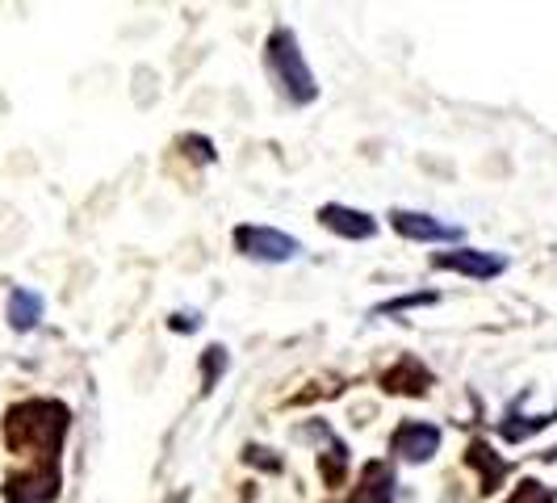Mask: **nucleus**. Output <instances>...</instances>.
Wrapping results in <instances>:
<instances>
[{"label": "nucleus", "instance_id": "1", "mask_svg": "<svg viewBox=\"0 0 557 503\" xmlns=\"http://www.w3.org/2000/svg\"><path fill=\"white\" fill-rule=\"evenodd\" d=\"M72 428V412L59 398H22L4 412V449L26 466H59V449Z\"/></svg>", "mask_w": 557, "mask_h": 503}, {"label": "nucleus", "instance_id": "2", "mask_svg": "<svg viewBox=\"0 0 557 503\" xmlns=\"http://www.w3.org/2000/svg\"><path fill=\"white\" fill-rule=\"evenodd\" d=\"M264 68L277 84V93L289 106H314L319 101V81L310 72L307 56H302V42L289 26H273L264 38Z\"/></svg>", "mask_w": 557, "mask_h": 503}, {"label": "nucleus", "instance_id": "3", "mask_svg": "<svg viewBox=\"0 0 557 503\" xmlns=\"http://www.w3.org/2000/svg\"><path fill=\"white\" fill-rule=\"evenodd\" d=\"M235 252L248 256V260H260V265H289L302 256V240L298 235H285L277 226L264 223H244L235 226Z\"/></svg>", "mask_w": 557, "mask_h": 503}, {"label": "nucleus", "instance_id": "4", "mask_svg": "<svg viewBox=\"0 0 557 503\" xmlns=\"http://www.w3.org/2000/svg\"><path fill=\"white\" fill-rule=\"evenodd\" d=\"M507 256L503 252H482V248H453V252H436L432 256V269L441 273H457V278H474V281H491L507 273Z\"/></svg>", "mask_w": 557, "mask_h": 503}, {"label": "nucleus", "instance_id": "5", "mask_svg": "<svg viewBox=\"0 0 557 503\" xmlns=\"http://www.w3.org/2000/svg\"><path fill=\"white\" fill-rule=\"evenodd\" d=\"M59 482V466H22L4 478V503H55Z\"/></svg>", "mask_w": 557, "mask_h": 503}, {"label": "nucleus", "instance_id": "6", "mask_svg": "<svg viewBox=\"0 0 557 503\" xmlns=\"http://www.w3.org/2000/svg\"><path fill=\"white\" fill-rule=\"evenodd\" d=\"M391 226L411 244H461L466 240L461 226L445 223V219H436L428 210H403L398 206V210H391Z\"/></svg>", "mask_w": 557, "mask_h": 503}, {"label": "nucleus", "instance_id": "7", "mask_svg": "<svg viewBox=\"0 0 557 503\" xmlns=\"http://www.w3.org/2000/svg\"><path fill=\"white\" fill-rule=\"evenodd\" d=\"M441 441H445V432L436 424H428V419H403L391 432V453L403 457V462H432L441 453Z\"/></svg>", "mask_w": 557, "mask_h": 503}, {"label": "nucleus", "instance_id": "8", "mask_svg": "<svg viewBox=\"0 0 557 503\" xmlns=\"http://www.w3.org/2000/svg\"><path fill=\"white\" fill-rule=\"evenodd\" d=\"M319 223L327 226L339 240H373L377 235V219L369 210H357V206H344V201H327L319 206Z\"/></svg>", "mask_w": 557, "mask_h": 503}, {"label": "nucleus", "instance_id": "9", "mask_svg": "<svg viewBox=\"0 0 557 503\" xmlns=\"http://www.w3.org/2000/svg\"><path fill=\"white\" fill-rule=\"evenodd\" d=\"M432 382H436V378H432V369L419 361V357H411V353H407V357H398V361L382 373V391L407 394V398H423V394L432 391Z\"/></svg>", "mask_w": 557, "mask_h": 503}, {"label": "nucleus", "instance_id": "10", "mask_svg": "<svg viewBox=\"0 0 557 503\" xmlns=\"http://www.w3.org/2000/svg\"><path fill=\"white\" fill-rule=\"evenodd\" d=\"M398 500V475H394L391 462L373 457L361 466V478H357V491H352V503H394Z\"/></svg>", "mask_w": 557, "mask_h": 503}, {"label": "nucleus", "instance_id": "11", "mask_svg": "<svg viewBox=\"0 0 557 503\" xmlns=\"http://www.w3.org/2000/svg\"><path fill=\"white\" fill-rule=\"evenodd\" d=\"M466 466H470V470H478V482H482L478 491H482V495L499 491L503 478L511 475V462H507V457H499V453L491 449V441H482V437H474V441H470V449H466Z\"/></svg>", "mask_w": 557, "mask_h": 503}, {"label": "nucleus", "instance_id": "12", "mask_svg": "<svg viewBox=\"0 0 557 503\" xmlns=\"http://www.w3.org/2000/svg\"><path fill=\"white\" fill-rule=\"evenodd\" d=\"M42 294L38 290H29V285H17L13 294H9V307H4V319H9V328L13 332H34L38 328V319H42Z\"/></svg>", "mask_w": 557, "mask_h": 503}, {"label": "nucleus", "instance_id": "13", "mask_svg": "<svg viewBox=\"0 0 557 503\" xmlns=\"http://www.w3.org/2000/svg\"><path fill=\"white\" fill-rule=\"evenodd\" d=\"M327 449H319V475H323V482L327 487H339L344 482V475H348V445L335 437L332 428H327Z\"/></svg>", "mask_w": 557, "mask_h": 503}, {"label": "nucleus", "instance_id": "14", "mask_svg": "<svg viewBox=\"0 0 557 503\" xmlns=\"http://www.w3.org/2000/svg\"><path fill=\"white\" fill-rule=\"evenodd\" d=\"M226 365H231V357H226L223 344H210V348L201 353V394H210L214 387H219V378L226 373Z\"/></svg>", "mask_w": 557, "mask_h": 503}, {"label": "nucleus", "instance_id": "15", "mask_svg": "<svg viewBox=\"0 0 557 503\" xmlns=\"http://www.w3.org/2000/svg\"><path fill=\"white\" fill-rule=\"evenodd\" d=\"M554 419H557V407H554V412H545V416H529L524 424H503V419H499V432H503V441L520 445V441H529V437H536V432H545Z\"/></svg>", "mask_w": 557, "mask_h": 503}, {"label": "nucleus", "instance_id": "16", "mask_svg": "<svg viewBox=\"0 0 557 503\" xmlns=\"http://www.w3.org/2000/svg\"><path fill=\"white\" fill-rule=\"evenodd\" d=\"M432 303H441V294H436V290H416V294H403V298H391V303H377L369 315H407V310L432 307Z\"/></svg>", "mask_w": 557, "mask_h": 503}, {"label": "nucleus", "instance_id": "17", "mask_svg": "<svg viewBox=\"0 0 557 503\" xmlns=\"http://www.w3.org/2000/svg\"><path fill=\"white\" fill-rule=\"evenodd\" d=\"M503 503H557V495L541 482V478H524V482H516V491H511Z\"/></svg>", "mask_w": 557, "mask_h": 503}, {"label": "nucleus", "instance_id": "18", "mask_svg": "<svg viewBox=\"0 0 557 503\" xmlns=\"http://www.w3.org/2000/svg\"><path fill=\"white\" fill-rule=\"evenodd\" d=\"M269 453H273V449L248 445V453H244V462H248V466H264V470H273V475H277V470H281V457H269Z\"/></svg>", "mask_w": 557, "mask_h": 503}, {"label": "nucleus", "instance_id": "19", "mask_svg": "<svg viewBox=\"0 0 557 503\" xmlns=\"http://www.w3.org/2000/svg\"><path fill=\"white\" fill-rule=\"evenodd\" d=\"M168 328H172V332H197V328H201V310H176V315L168 319Z\"/></svg>", "mask_w": 557, "mask_h": 503}]
</instances>
